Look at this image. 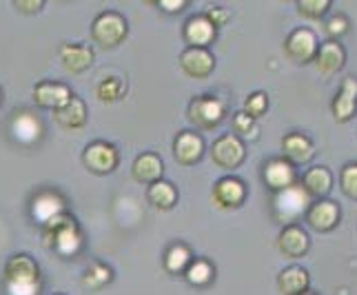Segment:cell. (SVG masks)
I'll return each mask as SVG.
<instances>
[{
    "label": "cell",
    "mask_w": 357,
    "mask_h": 295,
    "mask_svg": "<svg viewBox=\"0 0 357 295\" xmlns=\"http://www.w3.org/2000/svg\"><path fill=\"white\" fill-rule=\"evenodd\" d=\"M233 129H236V136L244 138V140H255L260 136V127L253 116H249L246 112H240L233 116Z\"/></svg>",
    "instance_id": "f1b7e54d"
},
{
    "label": "cell",
    "mask_w": 357,
    "mask_h": 295,
    "mask_svg": "<svg viewBox=\"0 0 357 295\" xmlns=\"http://www.w3.org/2000/svg\"><path fill=\"white\" fill-rule=\"evenodd\" d=\"M333 118L344 125L355 116V109H357V80L355 78H344L342 80V87L333 98Z\"/></svg>",
    "instance_id": "4fadbf2b"
},
{
    "label": "cell",
    "mask_w": 357,
    "mask_h": 295,
    "mask_svg": "<svg viewBox=\"0 0 357 295\" xmlns=\"http://www.w3.org/2000/svg\"><path fill=\"white\" fill-rule=\"evenodd\" d=\"M142 3H146V5H151V7H158V0H142Z\"/></svg>",
    "instance_id": "74e56055"
},
{
    "label": "cell",
    "mask_w": 357,
    "mask_h": 295,
    "mask_svg": "<svg viewBox=\"0 0 357 295\" xmlns=\"http://www.w3.org/2000/svg\"><path fill=\"white\" fill-rule=\"evenodd\" d=\"M204 153V140L200 133L195 131H182L174 142V156L180 165L191 167L195 165Z\"/></svg>",
    "instance_id": "7c38bea8"
},
{
    "label": "cell",
    "mask_w": 357,
    "mask_h": 295,
    "mask_svg": "<svg viewBox=\"0 0 357 295\" xmlns=\"http://www.w3.org/2000/svg\"><path fill=\"white\" fill-rule=\"evenodd\" d=\"M317 36L311 31V29H306V27H300V29H295L291 31V36L287 38L284 43V52L287 56L293 60V63H309V60L315 58L317 54Z\"/></svg>",
    "instance_id": "30bf717a"
},
{
    "label": "cell",
    "mask_w": 357,
    "mask_h": 295,
    "mask_svg": "<svg viewBox=\"0 0 357 295\" xmlns=\"http://www.w3.org/2000/svg\"><path fill=\"white\" fill-rule=\"evenodd\" d=\"M282 151H284V158L291 165L309 162L315 153L313 142L306 136H302V133H287V136L282 138Z\"/></svg>",
    "instance_id": "ffe728a7"
},
{
    "label": "cell",
    "mask_w": 357,
    "mask_h": 295,
    "mask_svg": "<svg viewBox=\"0 0 357 295\" xmlns=\"http://www.w3.org/2000/svg\"><path fill=\"white\" fill-rule=\"evenodd\" d=\"M112 268L109 266H105V264H93L89 271H87V275H84V280H82V285L84 287H89V289H102L105 285H109L112 282Z\"/></svg>",
    "instance_id": "f546056e"
},
{
    "label": "cell",
    "mask_w": 357,
    "mask_h": 295,
    "mask_svg": "<svg viewBox=\"0 0 357 295\" xmlns=\"http://www.w3.org/2000/svg\"><path fill=\"white\" fill-rule=\"evenodd\" d=\"M82 162L91 171V174L107 176V174H114V171H116V167L120 162V153H118V149L114 144L96 140V142H91L87 146V149H84Z\"/></svg>",
    "instance_id": "8992f818"
},
{
    "label": "cell",
    "mask_w": 357,
    "mask_h": 295,
    "mask_svg": "<svg viewBox=\"0 0 357 295\" xmlns=\"http://www.w3.org/2000/svg\"><path fill=\"white\" fill-rule=\"evenodd\" d=\"M184 275H187V282L193 287H206L208 282L213 280L215 268L208 264L206 260H191L189 266L184 268Z\"/></svg>",
    "instance_id": "83f0119b"
},
{
    "label": "cell",
    "mask_w": 357,
    "mask_h": 295,
    "mask_svg": "<svg viewBox=\"0 0 357 295\" xmlns=\"http://www.w3.org/2000/svg\"><path fill=\"white\" fill-rule=\"evenodd\" d=\"M213 204L222 211H231V209H238L244 204L246 200V184L240 178H233V176H225L220 178L213 184Z\"/></svg>",
    "instance_id": "9c48e42d"
},
{
    "label": "cell",
    "mask_w": 357,
    "mask_h": 295,
    "mask_svg": "<svg viewBox=\"0 0 357 295\" xmlns=\"http://www.w3.org/2000/svg\"><path fill=\"white\" fill-rule=\"evenodd\" d=\"M302 184L311 195H315V198H324V195H328L331 189H333V176H331V171L326 167H313L306 171Z\"/></svg>",
    "instance_id": "d4e9b609"
},
{
    "label": "cell",
    "mask_w": 357,
    "mask_h": 295,
    "mask_svg": "<svg viewBox=\"0 0 357 295\" xmlns=\"http://www.w3.org/2000/svg\"><path fill=\"white\" fill-rule=\"evenodd\" d=\"M43 242L45 247L56 249L63 255L76 253L80 247V229L76 220L65 215V213H54L52 218L45 220V231H43Z\"/></svg>",
    "instance_id": "6da1fadb"
},
{
    "label": "cell",
    "mask_w": 357,
    "mask_h": 295,
    "mask_svg": "<svg viewBox=\"0 0 357 295\" xmlns=\"http://www.w3.org/2000/svg\"><path fill=\"white\" fill-rule=\"evenodd\" d=\"M187 5H189V0H158V7L167 11V14H180Z\"/></svg>",
    "instance_id": "8d00e7d4"
},
{
    "label": "cell",
    "mask_w": 357,
    "mask_h": 295,
    "mask_svg": "<svg viewBox=\"0 0 357 295\" xmlns=\"http://www.w3.org/2000/svg\"><path fill=\"white\" fill-rule=\"evenodd\" d=\"M127 33H129L127 20L122 18L118 11H102L91 24L93 40L105 49H114L120 43H125Z\"/></svg>",
    "instance_id": "3957f363"
},
{
    "label": "cell",
    "mask_w": 357,
    "mask_h": 295,
    "mask_svg": "<svg viewBox=\"0 0 357 295\" xmlns=\"http://www.w3.org/2000/svg\"><path fill=\"white\" fill-rule=\"evenodd\" d=\"M284 3H289V0H284Z\"/></svg>",
    "instance_id": "f35d334b"
},
{
    "label": "cell",
    "mask_w": 357,
    "mask_h": 295,
    "mask_svg": "<svg viewBox=\"0 0 357 295\" xmlns=\"http://www.w3.org/2000/svg\"><path fill=\"white\" fill-rule=\"evenodd\" d=\"M306 222H309L311 229L315 231H331L335 229L340 222V209L337 204L322 200V202H315L313 206L306 209Z\"/></svg>",
    "instance_id": "ac0fdd59"
},
{
    "label": "cell",
    "mask_w": 357,
    "mask_h": 295,
    "mask_svg": "<svg viewBox=\"0 0 357 295\" xmlns=\"http://www.w3.org/2000/svg\"><path fill=\"white\" fill-rule=\"evenodd\" d=\"M125 93H127V80H125V78H120V76L105 78V80L96 87L98 100H102V103H116V100H120V98L125 96Z\"/></svg>",
    "instance_id": "4316f807"
},
{
    "label": "cell",
    "mask_w": 357,
    "mask_h": 295,
    "mask_svg": "<svg viewBox=\"0 0 357 295\" xmlns=\"http://www.w3.org/2000/svg\"><path fill=\"white\" fill-rule=\"evenodd\" d=\"M309 289V273L302 266H289L278 278V291L282 295H298Z\"/></svg>",
    "instance_id": "cb8c5ba5"
},
{
    "label": "cell",
    "mask_w": 357,
    "mask_h": 295,
    "mask_svg": "<svg viewBox=\"0 0 357 295\" xmlns=\"http://www.w3.org/2000/svg\"><path fill=\"white\" fill-rule=\"evenodd\" d=\"M54 118L63 129L78 131V129H82L84 125H87V105H84L82 98L71 93V98L63 107L54 109Z\"/></svg>",
    "instance_id": "8fae6325"
},
{
    "label": "cell",
    "mask_w": 357,
    "mask_h": 295,
    "mask_svg": "<svg viewBox=\"0 0 357 295\" xmlns=\"http://www.w3.org/2000/svg\"><path fill=\"white\" fill-rule=\"evenodd\" d=\"M204 16H206L208 20H211V22L215 24V27H222V24H227V20L231 18L229 11H227V9H220V7H211Z\"/></svg>",
    "instance_id": "d590c367"
},
{
    "label": "cell",
    "mask_w": 357,
    "mask_h": 295,
    "mask_svg": "<svg viewBox=\"0 0 357 295\" xmlns=\"http://www.w3.org/2000/svg\"><path fill=\"white\" fill-rule=\"evenodd\" d=\"M347 29H349V20L344 16H333L326 22V33L331 38H340L342 33H347Z\"/></svg>",
    "instance_id": "836d02e7"
},
{
    "label": "cell",
    "mask_w": 357,
    "mask_h": 295,
    "mask_svg": "<svg viewBox=\"0 0 357 295\" xmlns=\"http://www.w3.org/2000/svg\"><path fill=\"white\" fill-rule=\"evenodd\" d=\"M278 249L287 257H302L306 251H309V236H306V231L302 227L289 225L280 233Z\"/></svg>",
    "instance_id": "d6986e66"
},
{
    "label": "cell",
    "mask_w": 357,
    "mask_h": 295,
    "mask_svg": "<svg viewBox=\"0 0 357 295\" xmlns=\"http://www.w3.org/2000/svg\"><path fill=\"white\" fill-rule=\"evenodd\" d=\"M266 109H268V96L264 91H255L253 96H249L244 100V112L253 116L255 120L262 118L266 114Z\"/></svg>",
    "instance_id": "1f68e13d"
},
{
    "label": "cell",
    "mask_w": 357,
    "mask_h": 295,
    "mask_svg": "<svg viewBox=\"0 0 357 295\" xmlns=\"http://www.w3.org/2000/svg\"><path fill=\"white\" fill-rule=\"evenodd\" d=\"M244 158H246L244 142L236 133H225V136H220L211 146V160L225 171L238 169L244 162Z\"/></svg>",
    "instance_id": "52a82bcc"
},
{
    "label": "cell",
    "mask_w": 357,
    "mask_h": 295,
    "mask_svg": "<svg viewBox=\"0 0 357 295\" xmlns=\"http://www.w3.org/2000/svg\"><path fill=\"white\" fill-rule=\"evenodd\" d=\"M71 98V89L67 87V84L63 82H49V80H43L36 84V89H33V100L38 107L43 109H58V107H63L67 100Z\"/></svg>",
    "instance_id": "5bb4252c"
},
{
    "label": "cell",
    "mask_w": 357,
    "mask_h": 295,
    "mask_svg": "<svg viewBox=\"0 0 357 295\" xmlns=\"http://www.w3.org/2000/svg\"><path fill=\"white\" fill-rule=\"evenodd\" d=\"M311 206V193L304 189V184H289V187L280 189L275 195V215L282 222H293L306 209Z\"/></svg>",
    "instance_id": "277c9868"
},
{
    "label": "cell",
    "mask_w": 357,
    "mask_h": 295,
    "mask_svg": "<svg viewBox=\"0 0 357 295\" xmlns=\"http://www.w3.org/2000/svg\"><path fill=\"white\" fill-rule=\"evenodd\" d=\"M43 5H45V0H14V7L20 11V14H27V16L38 14Z\"/></svg>",
    "instance_id": "e575fe53"
},
{
    "label": "cell",
    "mask_w": 357,
    "mask_h": 295,
    "mask_svg": "<svg viewBox=\"0 0 357 295\" xmlns=\"http://www.w3.org/2000/svg\"><path fill=\"white\" fill-rule=\"evenodd\" d=\"M180 67L189 78L204 80L215 69V58L206 47H187L180 54Z\"/></svg>",
    "instance_id": "ba28073f"
},
{
    "label": "cell",
    "mask_w": 357,
    "mask_h": 295,
    "mask_svg": "<svg viewBox=\"0 0 357 295\" xmlns=\"http://www.w3.org/2000/svg\"><path fill=\"white\" fill-rule=\"evenodd\" d=\"M146 200H149L155 209H160V211H169V209H174L178 202V191L171 182H165L160 178L149 184V189H146Z\"/></svg>",
    "instance_id": "603a6c76"
},
{
    "label": "cell",
    "mask_w": 357,
    "mask_h": 295,
    "mask_svg": "<svg viewBox=\"0 0 357 295\" xmlns=\"http://www.w3.org/2000/svg\"><path fill=\"white\" fill-rule=\"evenodd\" d=\"M331 7V0H298V9L304 18L317 20L322 18Z\"/></svg>",
    "instance_id": "4dcf8cb0"
},
{
    "label": "cell",
    "mask_w": 357,
    "mask_h": 295,
    "mask_svg": "<svg viewBox=\"0 0 357 295\" xmlns=\"http://www.w3.org/2000/svg\"><path fill=\"white\" fill-rule=\"evenodd\" d=\"M38 264H36L29 255H14L9 257L5 264V282L9 293H20V295H31L38 293Z\"/></svg>",
    "instance_id": "7a4b0ae2"
},
{
    "label": "cell",
    "mask_w": 357,
    "mask_h": 295,
    "mask_svg": "<svg viewBox=\"0 0 357 295\" xmlns=\"http://www.w3.org/2000/svg\"><path fill=\"white\" fill-rule=\"evenodd\" d=\"M0 100H3V98H0Z\"/></svg>",
    "instance_id": "ab89813d"
},
{
    "label": "cell",
    "mask_w": 357,
    "mask_h": 295,
    "mask_svg": "<svg viewBox=\"0 0 357 295\" xmlns=\"http://www.w3.org/2000/svg\"><path fill=\"white\" fill-rule=\"evenodd\" d=\"M131 174L135 178V182L140 184H151L153 180H160L165 174V165L162 160H160V156L155 153H140L138 158H135V162L131 167Z\"/></svg>",
    "instance_id": "7402d4cb"
},
{
    "label": "cell",
    "mask_w": 357,
    "mask_h": 295,
    "mask_svg": "<svg viewBox=\"0 0 357 295\" xmlns=\"http://www.w3.org/2000/svg\"><path fill=\"white\" fill-rule=\"evenodd\" d=\"M193 260V253L187 244H174L169 247L167 255H165V268L169 273H184V268L189 266V262Z\"/></svg>",
    "instance_id": "484cf974"
},
{
    "label": "cell",
    "mask_w": 357,
    "mask_h": 295,
    "mask_svg": "<svg viewBox=\"0 0 357 295\" xmlns=\"http://www.w3.org/2000/svg\"><path fill=\"white\" fill-rule=\"evenodd\" d=\"M189 120L200 129H213L225 120V105L215 96H198L189 103Z\"/></svg>",
    "instance_id": "5b68a950"
},
{
    "label": "cell",
    "mask_w": 357,
    "mask_h": 295,
    "mask_svg": "<svg viewBox=\"0 0 357 295\" xmlns=\"http://www.w3.org/2000/svg\"><path fill=\"white\" fill-rule=\"evenodd\" d=\"M215 31H218L215 24L202 14V16H191L184 22L182 36H184V40L189 43V47H206L213 43Z\"/></svg>",
    "instance_id": "9a60e30c"
},
{
    "label": "cell",
    "mask_w": 357,
    "mask_h": 295,
    "mask_svg": "<svg viewBox=\"0 0 357 295\" xmlns=\"http://www.w3.org/2000/svg\"><path fill=\"white\" fill-rule=\"evenodd\" d=\"M315 67L322 76H333L344 67V60H347V52L344 47L335 40L324 43L322 47H317V54H315Z\"/></svg>",
    "instance_id": "e0dca14e"
},
{
    "label": "cell",
    "mask_w": 357,
    "mask_h": 295,
    "mask_svg": "<svg viewBox=\"0 0 357 295\" xmlns=\"http://www.w3.org/2000/svg\"><path fill=\"white\" fill-rule=\"evenodd\" d=\"M60 60L63 67L71 73H84L93 65V49L87 45L78 43H67L60 47Z\"/></svg>",
    "instance_id": "2e32d148"
},
{
    "label": "cell",
    "mask_w": 357,
    "mask_h": 295,
    "mask_svg": "<svg viewBox=\"0 0 357 295\" xmlns=\"http://www.w3.org/2000/svg\"><path fill=\"white\" fill-rule=\"evenodd\" d=\"M264 182L273 191H280L295 182V169L289 160L284 158H273L264 165Z\"/></svg>",
    "instance_id": "44dd1931"
},
{
    "label": "cell",
    "mask_w": 357,
    "mask_h": 295,
    "mask_svg": "<svg viewBox=\"0 0 357 295\" xmlns=\"http://www.w3.org/2000/svg\"><path fill=\"white\" fill-rule=\"evenodd\" d=\"M340 187L342 191L349 195V198L357 200V162H351L342 169L340 176Z\"/></svg>",
    "instance_id": "d6a6232c"
}]
</instances>
